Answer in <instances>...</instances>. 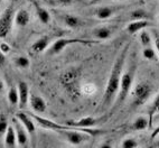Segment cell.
<instances>
[{"label":"cell","instance_id":"cell-17","mask_svg":"<svg viewBox=\"0 0 159 148\" xmlns=\"http://www.w3.org/2000/svg\"><path fill=\"white\" fill-rule=\"evenodd\" d=\"M5 145L9 148H14L17 146V136L14 126H9L5 134Z\"/></svg>","mask_w":159,"mask_h":148},{"label":"cell","instance_id":"cell-32","mask_svg":"<svg viewBox=\"0 0 159 148\" xmlns=\"http://www.w3.org/2000/svg\"><path fill=\"white\" fill-rule=\"evenodd\" d=\"M159 136V125L157 126L156 128L153 129L152 130V132H151V139H155V138H156V137H158Z\"/></svg>","mask_w":159,"mask_h":148},{"label":"cell","instance_id":"cell-26","mask_svg":"<svg viewBox=\"0 0 159 148\" xmlns=\"http://www.w3.org/2000/svg\"><path fill=\"white\" fill-rule=\"evenodd\" d=\"M8 127H9L8 117L5 113H0V136L6 134Z\"/></svg>","mask_w":159,"mask_h":148},{"label":"cell","instance_id":"cell-20","mask_svg":"<svg viewBox=\"0 0 159 148\" xmlns=\"http://www.w3.org/2000/svg\"><path fill=\"white\" fill-rule=\"evenodd\" d=\"M139 40L140 44H141L142 47H147V46H151L153 43V38H152V34L151 31H147V30H141L139 34Z\"/></svg>","mask_w":159,"mask_h":148},{"label":"cell","instance_id":"cell-13","mask_svg":"<svg viewBox=\"0 0 159 148\" xmlns=\"http://www.w3.org/2000/svg\"><path fill=\"white\" fill-rule=\"evenodd\" d=\"M30 21V15L26 9H19L15 14L14 23L17 27H26Z\"/></svg>","mask_w":159,"mask_h":148},{"label":"cell","instance_id":"cell-34","mask_svg":"<svg viewBox=\"0 0 159 148\" xmlns=\"http://www.w3.org/2000/svg\"><path fill=\"white\" fill-rule=\"evenodd\" d=\"M3 89H5V83H3V81L0 79V92L3 91Z\"/></svg>","mask_w":159,"mask_h":148},{"label":"cell","instance_id":"cell-12","mask_svg":"<svg viewBox=\"0 0 159 148\" xmlns=\"http://www.w3.org/2000/svg\"><path fill=\"white\" fill-rule=\"evenodd\" d=\"M49 45H51V38L48 36H42L37 40H35V43L31 45L30 49L35 54H42L48 49Z\"/></svg>","mask_w":159,"mask_h":148},{"label":"cell","instance_id":"cell-31","mask_svg":"<svg viewBox=\"0 0 159 148\" xmlns=\"http://www.w3.org/2000/svg\"><path fill=\"white\" fill-rule=\"evenodd\" d=\"M95 91V86H92V84H88V86H84V92L86 94H92Z\"/></svg>","mask_w":159,"mask_h":148},{"label":"cell","instance_id":"cell-5","mask_svg":"<svg viewBox=\"0 0 159 148\" xmlns=\"http://www.w3.org/2000/svg\"><path fill=\"white\" fill-rule=\"evenodd\" d=\"M15 20L14 7L10 6L3 12L2 16L0 17V38H5L10 33L12 28V24Z\"/></svg>","mask_w":159,"mask_h":148},{"label":"cell","instance_id":"cell-28","mask_svg":"<svg viewBox=\"0 0 159 148\" xmlns=\"http://www.w3.org/2000/svg\"><path fill=\"white\" fill-rule=\"evenodd\" d=\"M151 34H152V38H153V45H155V49H156V52L159 57V31L152 30Z\"/></svg>","mask_w":159,"mask_h":148},{"label":"cell","instance_id":"cell-15","mask_svg":"<svg viewBox=\"0 0 159 148\" xmlns=\"http://www.w3.org/2000/svg\"><path fill=\"white\" fill-rule=\"evenodd\" d=\"M62 19H63V23L71 29H76V28H80L81 26H83L82 19L80 17H77V16H75V15L64 14Z\"/></svg>","mask_w":159,"mask_h":148},{"label":"cell","instance_id":"cell-7","mask_svg":"<svg viewBox=\"0 0 159 148\" xmlns=\"http://www.w3.org/2000/svg\"><path fill=\"white\" fill-rule=\"evenodd\" d=\"M102 121H105V118H95L89 116V117L81 118V119L75 120V121H67L66 123L73 126V127H76V128H94Z\"/></svg>","mask_w":159,"mask_h":148},{"label":"cell","instance_id":"cell-35","mask_svg":"<svg viewBox=\"0 0 159 148\" xmlns=\"http://www.w3.org/2000/svg\"><path fill=\"white\" fill-rule=\"evenodd\" d=\"M118 1H123V0H118Z\"/></svg>","mask_w":159,"mask_h":148},{"label":"cell","instance_id":"cell-16","mask_svg":"<svg viewBox=\"0 0 159 148\" xmlns=\"http://www.w3.org/2000/svg\"><path fill=\"white\" fill-rule=\"evenodd\" d=\"M114 8L109 6H101L98 7L95 10H94V16L100 20H107L109 18H111L114 15Z\"/></svg>","mask_w":159,"mask_h":148},{"label":"cell","instance_id":"cell-30","mask_svg":"<svg viewBox=\"0 0 159 148\" xmlns=\"http://www.w3.org/2000/svg\"><path fill=\"white\" fill-rule=\"evenodd\" d=\"M73 2H74V0H56L57 5H60V6H63V7L71 6Z\"/></svg>","mask_w":159,"mask_h":148},{"label":"cell","instance_id":"cell-10","mask_svg":"<svg viewBox=\"0 0 159 148\" xmlns=\"http://www.w3.org/2000/svg\"><path fill=\"white\" fill-rule=\"evenodd\" d=\"M17 86H18V92H19V108L23 109L29 102V98H30L29 86L25 81H19Z\"/></svg>","mask_w":159,"mask_h":148},{"label":"cell","instance_id":"cell-29","mask_svg":"<svg viewBox=\"0 0 159 148\" xmlns=\"http://www.w3.org/2000/svg\"><path fill=\"white\" fill-rule=\"evenodd\" d=\"M0 51L2 52L3 54H8L9 52H10V46L9 44L7 43H0Z\"/></svg>","mask_w":159,"mask_h":148},{"label":"cell","instance_id":"cell-14","mask_svg":"<svg viewBox=\"0 0 159 148\" xmlns=\"http://www.w3.org/2000/svg\"><path fill=\"white\" fill-rule=\"evenodd\" d=\"M33 5H34L35 12H36L37 17H38L40 23L44 24V25L49 24V21H51V14H49L48 10L44 8L43 6H40L39 3L36 2V1H33Z\"/></svg>","mask_w":159,"mask_h":148},{"label":"cell","instance_id":"cell-2","mask_svg":"<svg viewBox=\"0 0 159 148\" xmlns=\"http://www.w3.org/2000/svg\"><path fill=\"white\" fill-rule=\"evenodd\" d=\"M134 76H136V64L130 65L127 68V71L123 72L119 92H118V95H116V101H114V105L112 107V111L116 110L129 97L131 90L134 88Z\"/></svg>","mask_w":159,"mask_h":148},{"label":"cell","instance_id":"cell-6","mask_svg":"<svg viewBox=\"0 0 159 148\" xmlns=\"http://www.w3.org/2000/svg\"><path fill=\"white\" fill-rule=\"evenodd\" d=\"M12 126H14L15 130H16V136H17V146L18 147H26L28 145V131L26 130L24 125L20 123L18 118L12 119Z\"/></svg>","mask_w":159,"mask_h":148},{"label":"cell","instance_id":"cell-4","mask_svg":"<svg viewBox=\"0 0 159 148\" xmlns=\"http://www.w3.org/2000/svg\"><path fill=\"white\" fill-rule=\"evenodd\" d=\"M98 43L97 40H91V39H82V38H58L55 40L53 45L49 49V54L51 55H56L62 53L64 49L70 45H74V44H82V45H90V44Z\"/></svg>","mask_w":159,"mask_h":148},{"label":"cell","instance_id":"cell-8","mask_svg":"<svg viewBox=\"0 0 159 148\" xmlns=\"http://www.w3.org/2000/svg\"><path fill=\"white\" fill-rule=\"evenodd\" d=\"M16 117L18 118L20 123H23L24 127L26 128V130L28 131V134L30 136L35 137L36 136V126H35V120L33 117H30L29 114L24 113V112H18L16 114Z\"/></svg>","mask_w":159,"mask_h":148},{"label":"cell","instance_id":"cell-21","mask_svg":"<svg viewBox=\"0 0 159 148\" xmlns=\"http://www.w3.org/2000/svg\"><path fill=\"white\" fill-rule=\"evenodd\" d=\"M7 98H8L9 103L11 105L19 104V92H18L17 86H10V89L8 90V93H7Z\"/></svg>","mask_w":159,"mask_h":148},{"label":"cell","instance_id":"cell-27","mask_svg":"<svg viewBox=\"0 0 159 148\" xmlns=\"http://www.w3.org/2000/svg\"><path fill=\"white\" fill-rule=\"evenodd\" d=\"M147 17V12H143L142 9H137L131 12V18L134 20H139V19H145Z\"/></svg>","mask_w":159,"mask_h":148},{"label":"cell","instance_id":"cell-19","mask_svg":"<svg viewBox=\"0 0 159 148\" xmlns=\"http://www.w3.org/2000/svg\"><path fill=\"white\" fill-rule=\"evenodd\" d=\"M93 36L97 40H108L112 36V30L108 27H98L93 30Z\"/></svg>","mask_w":159,"mask_h":148},{"label":"cell","instance_id":"cell-25","mask_svg":"<svg viewBox=\"0 0 159 148\" xmlns=\"http://www.w3.org/2000/svg\"><path fill=\"white\" fill-rule=\"evenodd\" d=\"M120 146L122 148H136L139 147V142L137 141V139L134 137H127V138L122 139Z\"/></svg>","mask_w":159,"mask_h":148},{"label":"cell","instance_id":"cell-23","mask_svg":"<svg viewBox=\"0 0 159 148\" xmlns=\"http://www.w3.org/2000/svg\"><path fill=\"white\" fill-rule=\"evenodd\" d=\"M157 113H159V92L156 95V98L153 99L150 108H149V121H150V123H151V120H152V117Z\"/></svg>","mask_w":159,"mask_h":148},{"label":"cell","instance_id":"cell-22","mask_svg":"<svg viewBox=\"0 0 159 148\" xmlns=\"http://www.w3.org/2000/svg\"><path fill=\"white\" fill-rule=\"evenodd\" d=\"M142 56L145 60L148 61H156L158 58L156 49H153L152 46H147V47H142Z\"/></svg>","mask_w":159,"mask_h":148},{"label":"cell","instance_id":"cell-11","mask_svg":"<svg viewBox=\"0 0 159 148\" xmlns=\"http://www.w3.org/2000/svg\"><path fill=\"white\" fill-rule=\"evenodd\" d=\"M150 25H151L150 21H148V20H146V19L132 20V21H130V23L127 25V27H125V30H127V33H128V34L134 35V34H137V33H139V31L146 29L147 27H149Z\"/></svg>","mask_w":159,"mask_h":148},{"label":"cell","instance_id":"cell-18","mask_svg":"<svg viewBox=\"0 0 159 148\" xmlns=\"http://www.w3.org/2000/svg\"><path fill=\"white\" fill-rule=\"evenodd\" d=\"M150 121L147 117L145 116H140V117H137L136 119L134 120V123L131 125V130L134 131H142L147 129L150 125Z\"/></svg>","mask_w":159,"mask_h":148},{"label":"cell","instance_id":"cell-1","mask_svg":"<svg viewBox=\"0 0 159 148\" xmlns=\"http://www.w3.org/2000/svg\"><path fill=\"white\" fill-rule=\"evenodd\" d=\"M129 49H130V43L125 44V47L120 51L119 55H118L113 65H112L108 82H107V86H105L104 95H103L102 99L103 108H109L116 101V98L118 95V92H119L120 89L121 77H122L123 71H125V60H127Z\"/></svg>","mask_w":159,"mask_h":148},{"label":"cell","instance_id":"cell-9","mask_svg":"<svg viewBox=\"0 0 159 148\" xmlns=\"http://www.w3.org/2000/svg\"><path fill=\"white\" fill-rule=\"evenodd\" d=\"M29 104H30L31 109L34 112L36 113H44L47 109V104H46V101L44 100V98L37 95V94H30V98H29Z\"/></svg>","mask_w":159,"mask_h":148},{"label":"cell","instance_id":"cell-3","mask_svg":"<svg viewBox=\"0 0 159 148\" xmlns=\"http://www.w3.org/2000/svg\"><path fill=\"white\" fill-rule=\"evenodd\" d=\"M152 92V88L148 82H140L134 88L132 91V103L134 107H140L147 102Z\"/></svg>","mask_w":159,"mask_h":148},{"label":"cell","instance_id":"cell-33","mask_svg":"<svg viewBox=\"0 0 159 148\" xmlns=\"http://www.w3.org/2000/svg\"><path fill=\"white\" fill-rule=\"evenodd\" d=\"M6 63V54H3L2 52L0 51V66L5 65Z\"/></svg>","mask_w":159,"mask_h":148},{"label":"cell","instance_id":"cell-24","mask_svg":"<svg viewBox=\"0 0 159 148\" xmlns=\"http://www.w3.org/2000/svg\"><path fill=\"white\" fill-rule=\"evenodd\" d=\"M15 65L18 68H28L30 66V60L26 56H17L15 58Z\"/></svg>","mask_w":159,"mask_h":148}]
</instances>
